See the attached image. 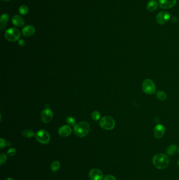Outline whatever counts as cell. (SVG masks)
<instances>
[{
	"label": "cell",
	"instance_id": "4fadbf2b",
	"mask_svg": "<svg viewBox=\"0 0 179 180\" xmlns=\"http://www.w3.org/2000/svg\"><path fill=\"white\" fill-rule=\"evenodd\" d=\"M35 32V29L32 25H27L22 30V34L26 37H31Z\"/></svg>",
	"mask_w": 179,
	"mask_h": 180
},
{
	"label": "cell",
	"instance_id": "ac0fdd59",
	"mask_svg": "<svg viewBox=\"0 0 179 180\" xmlns=\"http://www.w3.org/2000/svg\"><path fill=\"white\" fill-rule=\"evenodd\" d=\"M9 20V17L7 14H3L1 16L0 18V23L1 26H4L5 24H6Z\"/></svg>",
	"mask_w": 179,
	"mask_h": 180
},
{
	"label": "cell",
	"instance_id": "44dd1931",
	"mask_svg": "<svg viewBox=\"0 0 179 180\" xmlns=\"http://www.w3.org/2000/svg\"><path fill=\"white\" fill-rule=\"evenodd\" d=\"M156 96L159 100L161 101H164L166 99V94L165 92L162 91H159L156 93Z\"/></svg>",
	"mask_w": 179,
	"mask_h": 180
},
{
	"label": "cell",
	"instance_id": "ffe728a7",
	"mask_svg": "<svg viewBox=\"0 0 179 180\" xmlns=\"http://www.w3.org/2000/svg\"><path fill=\"white\" fill-rule=\"evenodd\" d=\"M19 12L22 16L26 15L29 12V8L25 5H21L19 8Z\"/></svg>",
	"mask_w": 179,
	"mask_h": 180
},
{
	"label": "cell",
	"instance_id": "30bf717a",
	"mask_svg": "<svg viewBox=\"0 0 179 180\" xmlns=\"http://www.w3.org/2000/svg\"><path fill=\"white\" fill-rule=\"evenodd\" d=\"M89 176L91 180H102L103 179V174L100 170L93 169L89 173Z\"/></svg>",
	"mask_w": 179,
	"mask_h": 180
},
{
	"label": "cell",
	"instance_id": "9c48e42d",
	"mask_svg": "<svg viewBox=\"0 0 179 180\" xmlns=\"http://www.w3.org/2000/svg\"><path fill=\"white\" fill-rule=\"evenodd\" d=\"M159 5L163 9L173 8L177 3V0H159Z\"/></svg>",
	"mask_w": 179,
	"mask_h": 180
},
{
	"label": "cell",
	"instance_id": "1f68e13d",
	"mask_svg": "<svg viewBox=\"0 0 179 180\" xmlns=\"http://www.w3.org/2000/svg\"><path fill=\"white\" fill-rule=\"evenodd\" d=\"M177 164H178V165L179 167V160H178V162H177Z\"/></svg>",
	"mask_w": 179,
	"mask_h": 180
},
{
	"label": "cell",
	"instance_id": "d6986e66",
	"mask_svg": "<svg viewBox=\"0 0 179 180\" xmlns=\"http://www.w3.org/2000/svg\"><path fill=\"white\" fill-rule=\"evenodd\" d=\"M60 162L58 161H55L54 162H52L51 164V169L53 172H56L60 169Z\"/></svg>",
	"mask_w": 179,
	"mask_h": 180
},
{
	"label": "cell",
	"instance_id": "2e32d148",
	"mask_svg": "<svg viewBox=\"0 0 179 180\" xmlns=\"http://www.w3.org/2000/svg\"><path fill=\"white\" fill-rule=\"evenodd\" d=\"M177 146L175 144H172L168 147L166 150V153L169 156H172L177 151Z\"/></svg>",
	"mask_w": 179,
	"mask_h": 180
},
{
	"label": "cell",
	"instance_id": "7c38bea8",
	"mask_svg": "<svg viewBox=\"0 0 179 180\" xmlns=\"http://www.w3.org/2000/svg\"><path fill=\"white\" fill-rule=\"evenodd\" d=\"M72 131V128L69 125H65L59 128L58 134L62 137H67L71 134Z\"/></svg>",
	"mask_w": 179,
	"mask_h": 180
},
{
	"label": "cell",
	"instance_id": "3957f363",
	"mask_svg": "<svg viewBox=\"0 0 179 180\" xmlns=\"http://www.w3.org/2000/svg\"><path fill=\"white\" fill-rule=\"evenodd\" d=\"M99 125L104 130H112L114 128L115 126V121L111 116H106L100 120Z\"/></svg>",
	"mask_w": 179,
	"mask_h": 180
},
{
	"label": "cell",
	"instance_id": "e0dca14e",
	"mask_svg": "<svg viewBox=\"0 0 179 180\" xmlns=\"http://www.w3.org/2000/svg\"><path fill=\"white\" fill-rule=\"evenodd\" d=\"M22 135L24 138H31L34 136H35L33 131L31 130H29V129L23 131L22 132Z\"/></svg>",
	"mask_w": 179,
	"mask_h": 180
},
{
	"label": "cell",
	"instance_id": "603a6c76",
	"mask_svg": "<svg viewBox=\"0 0 179 180\" xmlns=\"http://www.w3.org/2000/svg\"><path fill=\"white\" fill-rule=\"evenodd\" d=\"M100 113H99V112L97 111H93L92 114H91V118L93 119L94 121H98L100 118Z\"/></svg>",
	"mask_w": 179,
	"mask_h": 180
},
{
	"label": "cell",
	"instance_id": "8fae6325",
	"mask_svg": "<svg viewBox=\"0 0 179 180\" xmlns=\"http://www.w3.org/2000/svg\"><path fill=\"white\" fill-rule=\"evenodd\" d=\"M166 131V128L164 125L157 124L154 128L153 134L157 138H161L163 137Z\"/></svg>",
	"mask_w": 179,
	"mask_h": 180
},
{
	"label": "cell",
	"instance_id": "7402d4cb",
	"mask_svg": "<svg viewBox=\"0 0 179 180\" xmlns=\"http://www.w3.org/2000/svg\"><path fill=\"white\" fill-rule=\"evenodd\" d=\"M66 122L67 123L68 125L72 126H75L76 124V121L74 118L72 116H68L66 118Z\"/></svg>",
	"mask_w": 179,
	"mask_h": 180
},
{
	"label": "cell",
	"instance_id": "f546056e",
	"mask_svg": "<svg viewBox=\"0 0 179 180\" xmlns=\"http://www.w3.org/2000/svg\"><path fill=\"white\" fill-rule=\"evenodd\" d=\"M11 144V142H8V143H7V145H8V146H10Z\"/></svg>",
	"mask_w": 179,
	"mask_h": 180
},
{
	"label": "cell",
	"instance_id": "7a4b0ae2",
	"mask_svg": "<svg viewBox=\"0 0 179 180\" xmlns=\"http://www.w3.org/2000/svg\"><path fill=\"white\" fill-rule=\"evenodd\" d=\"M90 128L88 123L83 121L76 124L74 128V132L77 136L83 138L88 134Z\"/></svg>",
	"mask_w": 179,
	"mask_h": 180
},
{
	"label": "cell",
	"instance_id": "277c9868",
	"mask_svg": "<svg viewBox=\"0 0 179 180\" xmlns=\"http://www.w3.org/2000/svg\"><path fill=\"white\" fill-rule=\"evenodd\" d=\"M20 35H21L20 31L18 29L14 28H10L5 32V38L9 42H16L19 39Z\"/></svg>",
	"mask_w": 179,
	"mask_h": 180
},
{
	"label": "cell",
	"instance_id": "4dcf8cb0",
	"mask_svg": "<svg viewBox=\"0 0 179 180\" xmlns=\"http://www.w3.org/2000/svg\"><path fill=\"white\" fill-rule=\"evenodd\" d=\"M2 1H4V2H8V1H10V0H2Z\"/></svg>",
	"mask_w": 179,
	"mask_h": 180
},
{
	"label": "cell",
	"instance_id": "ba28073f",
	"mask_svg": "<svg viewBox=\"0 0 179 180\" xmlns=\"http://www.w3.org/2000/svg\"><path fill=\"white\" fill-rule=\"evenodd\" d=\"M53 117V113L52 110L47 108L42 111L41 113V120L45 123H48L52 121Z\"/></svg>",
	"mask_w": 179,
	"mask_h": 180
},
{
	"label": "cell",
	"instance_id": "8992f818",
	"mask_svg": "<svg viewBox=\"0 0 179 180\" xmlns=\"http://www.w3.org/2000/svg\"><path fill=\"white\" fill-rule=\"evenodd\" d=\"M35 138L37 141L39 143L43 144H47L49 143L51 140V137L47 131L45 130H41L39 131L35 134Z\"/></svg>",
	"mask_w": 179,
	"mask_h": 180
},
{
	"label": "cell",
	"instance_id": "9a60e30c",
	"mask_svg": "<svg viewBox=\"0 0 179 180\" xmlns=\"http://www.w3.org/2000/svg\"><path fill=\"white\" fill-rule=\"evenodd\" d=\"M158 3L156 0H151L147 4V8L149 12H153L158 7Z\"/></svg>",
	"mask_w": 179,
	"mask_h": 180
},
{
	"label": "cell",
	"instance_id": "5bb4252c",
	"mask_svg": "<svg viewBox=\"0 0 179 180\" xmlns=\"http://www.w3.org/2000/svg\"><path fill=\"white\" fill-rule=\"evenodd\" d=\"M12 22L13 25L18 27H22L25 24L24 19L20 16H14Z\"/></svg>",
	"mask_w": 179,
	"mask_h": 180
},
{
	"label": "cell",
	"instance_id": "d6a6232c",
	"mask_svg": "<svg viewBox=\"0 0 179 180\" xmlns=\"http://www.w3.org/2000/svg\"><path fill=\"white\" fill-rule=\"evenodd\" d=\"M178 153H179V149H178Z\"/></svg>",
	"mask_w": 179,
	"mask_h": 180
},
{
	"label": "cell",
	"instance_id": "cb8c5ba5",
	"mask_svg": "<svg viewBox=\"0 0 179 180\" xmlns=\"http://www.w3.org/2000/svg\"><path fill=\"white\" fill-rule=\"evenodd\" d=\"M7 155L5 153H1L0 154V165H2L5 163L7 161Z\"/></svg>",
	"mask_w": 179,
	"mask_h": 180
},
{
	"label": "cell",
	"instance_id": "484cf974",
	"mask_svg": "<svg viewBox=\"0 0 179 180\" xmlns=\"http://www.w3.org/2000/svg\"><path fill=\"white\" fill-rule=\"evenodd\" d=\"M7 142L4 138H0V148L1 149L4 148L7 145Z\"/></svg>",
	"mask_w": 179,
	"mask_h": 180
},
{
	"label": "cell",
	"instance_id": "4316f807",
	"mask_svg": "<svg viewBox=\"0 0 179 180\" xmlns=\"http://www.w3.org/2000/svg\"><path fill=\"white\" fill-rule=\"evenodd\" d=\"M103 180H116V179L114 175H108L103 179Z\"/></svg>",
	"mask_w": 179,
	"mask_h": 180
},
{
	"label": "cell",
	"instance_id": "5b68a950",
	"mask_svg": "<svg viewBox=\"0 0 179 180\" xmlns=\"http://www.w3.org/2000/svg\"><path fill=\"white\" fill-rule=\"evenodd\" d=\"M142 88L143 92L147 94H154L156 87L153 81L150 79H146L143 82Z\"/></svg>",
	"mask_w": 179,
	"mask_h": 180
},
{
	"label": "cell",
	"instance_id": "83f0119b",
	"mask_svg": "<svg viewBox=\"0 0 179 180\" xmlns=\"http://www.w3.org/2000/svg\"><path fill=\"white\" fill-rule=\"evenodd\" d=\"M18 44L20 45L21 47H24L25 44V42H24V41L23 40H19L18 41Z\"/></svg>",
	"mask_w": 179,
	"mask_h": 180
},
{
	"label": "cell",
	"instance_id": "f1b7e54d",
	"mask_svg": "<svg viewBox=\"0 0 179 180\" xmlns=\"http://www.w3.org/2000/svg\"><path fill=\"white\" fill-rule=\"evenodd\" d=\"M5 180H14L13 179V178H8V179H6Z\"/></svg>",
	"mask_w": 179,
	"mask_h": 180
},
{
	"label": "cell",
	"instance_id": "6da1fadb",
	"mask_svg": "<svg viewBox=\"0 0 179 180\" xmlns=\"http://www.w3.org/2000/svg\"><path fill=\"white\" fill-rule=\"evenodd\" d=\"M152 163L153 165L157 169L164 170L169 165V157L165 154L158 153L154 155L152 159Z\"/></svg>",
	"mask_w": 179,
	"mask_h": 180
},
{
	"label": "cell",
	"instance_id": "d4e9b609",
	"mask_svg": "<svg viewBox=\"0 0 179 180\" xmlns=\"http://www.w3.org/2000/svg\"><path fill=\"white\" fill-rule=\"evenodd\" d=\"M16 153V150L14 148H10L7 152V154L11 157L14 156Z\"/></svg>",
	"mask_w": 179,
	"mask_h": 180
},
{
	"label": "cell",
	"instance_id": "52a82bcc",
	"mask_svg": "<svg viewBox=\"0 0 179 180\" xmlns=\"http://www.w3.org/2000/svg\"><path fill=\"white\" fill-rule=\"evenodd\" d=\"M170 18V14L168 12L162 11L159 12L156 16V22L160 25H164L169 21Z\"/></svg>",
	"mask_w": 179,
	"mask_h": 180
}]
</instances>
